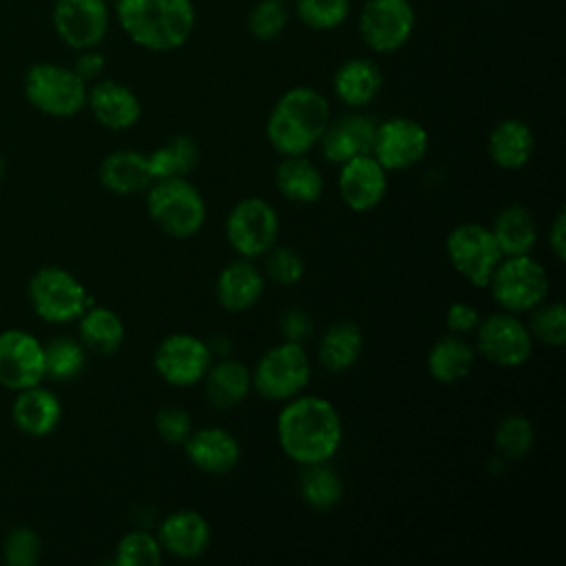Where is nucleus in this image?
Masks as SVG:
<instances>
[{
    "instance_id": "1",
    "label": "nucleus",
    "mask_w": 566,
    "mask_h": 566,
    "mask_svg": "<svg viewBox=\"0 0 566 566\" xmlns=\"http://www.w3.org/2000/svg\"><path fill=\"white\" fill-rule=\"evenodd\" d=\"M276 436L283 453L303 464L327 462L340 447L343 422L336 407L318 396H294L279 418Z\"/></svg>"
},
{
    "instance_id": "2",
    "label": "nucleus",
    "mask_w": 566,
    "mask_h": 566,
    "mask_svg": "<svg viewBox=\"0 0 566 566\" xmlns=\"http://www.w3.org/2000/svg\"><path fill=\"white\" fill-rule=\"evenodd\" d=\"M115 15L135 44L155 53L184 46L197 24L192 0H117Z\"/></svg>"
},
{
    "instance_id": "3",
    "label": "nucleus",
    "mask_w": 566,
    "mask_h": 566,
    "mask_svg": "<svg viewBox=\"0 0 566 566\" xmlns=\"http://www.w3.org/2000/svg\"><path fill=\"white\" fill-rule=\"evenodd\" d=\"M329 122V104L312 86H294L285 91L272 106L265 133L274 150L283 157L305 155L312 150Z\"/></svg>"
},
{
    "instance_id": "4",
    "label": "nucleus",
    "mask_w": 566,
    "mask_h": 566,
    "mask_svg": "<svg viewBox=\"0 0 566 566\" xmlns=\"http://www.w3.org/2000/svg\"><path fill=\"white\" fill-rule=\"evenodd\" d=\"M146 192L148 214L164 234L188 239L201 230L206 221V203L197 186L186 177L157 179Z\"/></svg>"
},
{
    "instance_id": "5",
    "label": "nucleus",
    "mask_w": 566,
    "mask_h": 566,
    "mask_svg": "<svg viewBox=\"0 0 566 566\" xmlns=\"http://www.w3.org/2000/svg\"><path fill=\"white\" fill-rule=\"evenodd\" d=\"M24 95L33 108L51 117H71L86 106V82L55 62H38L24 75Z\"/></svg>"
},
{
    "instance_id": "6",
    "label": "nucleus",
    "mask_w": 566,
    "mask_h": 566,
    "mask_svg": "<svg viewBox=\"0 0 566 566\" xmlns=\"http://www.w3.org/2000/svg\"><path fill=\"white\" fill-rule=\"evenodd\" d=\"M489 287L504 312H531L548 296V274L528 254L502 256L489 279Z\"/></svg>"
},
{
    "instance_id": "7",
    "label": "nucleus",
    "mask_w": 566,
    "mask_h": 566,
    "mask_svg": "<svg viewBox=\"0 0 566 566\" xmlns=\"http://www.w3.org/2000/svg\"><path fill=\"white\" fill-rule=\"evenodd\" d=\"M310 382V358L301 343L270 347L252 371V387L268 400H290Z\"/></svg>"
},
{
    "instance_id": "8",
    "label": "nucleus",
    "mask_w": 566,
    "mask_h": 566,
    "mask_svg": "<svg viewBox=\"0 0 566 566\" xmlns=\"http://www.w3.org/2000/svg\"><path fill=\"white\" fill-rule=\"evenodd\" d=\"M29 298L35 314L49 323H69L80 318L91 305L84 285L66 270L46 265L29 281Z\"/></svg>"
},
{
    "instance_id": "9",
    "label": "nucleus",
    "mask_w": 566,
    "mask_h": 566,
    "mask_svg": "<svg viewBox=\"0 0 566 566\" xmlns=\"http://www.w3.org/2000/svg\"><path fill=\"white\" fill-rule=\"evenodd\" d=\"M447 256L458 274L478 287H486L493 270L502 261L500 245L491 228L482 223H460L444 241Z\"/></svg>"
},
{
    "instance_id": "10",
    "label": "nucleus",
    "mask_w": 566,
    "mask_h": 566,
    "mask_svg": "<svg viewBox=\"0 0 566 566\" xmlns=\"http://www.w3.org/2000/svg\"><path fill=\"white\" fill-rule=\"evenodd\" d=\"M279 234V214L265 199H241L226 219V239L245 259L265 254Z\"/></svg>"
},
{
    "instance_id": "11",
    "label": "nucleus",
    "mask_w": 566,
    "mask_h": 566,
    "mask_svg": "<svg viewBox=\"0 0 566 566\" xmlns=\"http://www.w3.org/2000/svg\"><path fill=\"white\" fill-rule=\"evenodd\" d=\"M416 27L409 0H367L358 15V31L376 53H394L407 44Z\"/></svg>"
},
{
    "instance_id": "12",
    "label": "nucleus",
    "mask_w": 566,
    "mask_h": 566,
    "mask_svg": "<svg viewBox=\"0 0 566 566\" xmlns=\"http://www.w3.org/2000/svg\"><path fill=\"white\" fill-rule=\"evenodd\" d=\"M478 352L493 365L517 367L533 352L528 327L511 312H497L478 323Z\"/></svg>"
},
{
    "instance_id": "13",
    "label": "nucleus",
    "mask_w": 566,
    "mask_h": 566,
    "mask_svg": "<svg viewBox=\"0 0 566 566\" xmlns=\"http://www.w3.org/2000/svg\"><path fill=\"white\" fill-rule=\"evenodd\" d=\"M210 363L212 349L192 334H170L153 354L155 371L175 387H190L203 380Z\"/></svg>"
},
{
    "instance_id": "14",
    "label": "nucleus",
    "mask_w": 566,
    "mask_h": 566,
    "mask_svg": "<svg viewBox=\"0 0 566 566\" xmlns=\"http://www.w3.org/2000/svg\"><path fill=\"white\" fill-rule=\"evenodd\" d=\"M429 148L424 126L411 117H389L376 124L371 155L385 170H405L416 166Z\"/></svg>"
},
{
    "instance_id": "15",
    "label": "nucleus",
    "mask_w": 566,
    "mask_h": 566,
    "mask_svg": "<svg viewBox=\"0 0 566 566\" xmlns=\"http://www.w3.org/2000/svg\"><path fill=\"white\" fill-rule=\"evenodd\" d=\"M108 0H55L53 29L57 38L77 51L97 46L108 31Z\"/></svg>"
},
{
    "instance_id": "16",
    "label": "nucleus",
    "mask_w": 566,
    "mask_h": 566,
    "mask_svg": "<svg viewBox=\"0 0 566 566\" xmlns=\"http://www.w3.org/2000/svg\"><path fill=\"white\" fill-rule=\"evenodd\" d=\"M44 378V345L24 329L0 332V385L27 389Z\"/></svg>"
},
{
    "instance_id": "17",
    "label": "nucleus",
    "mask_w": 566,
    "mask_h": 566,
    "mask_svg": "<svg viewBox=\"0 0 566 566\" xmlns=\"http://www.w3.org/2000/svg\"><path fill=\"white\" fill-rule=\"evenodd\" d=\"M338 192L347 208L354 212H367L376 208L387 192V170L371 153L347 159L340 164Z\"/></svg>"
},
{
    "instance_id": "18",
    "label": "nucleus",
    "mask_w": 566,
    "mask_h": 566,
    "mask_svg": "<svg viewBox=\"0 0 566 566\" xmlns=\"http://www.w3.org/2000/svg\"><path fill=\"white\" fill-rule=\"evenodd\" d=\"M376 122L365 113H345L334 122H327L318 144L321 153L332 164H345L347 159L369 155L374 146Z\"/></svg>"
},
{
    "instance_id": "19",
    "label": "nucleus",
    "mask_w": 566,
    "mask_h": 566,
    "mask_svg": "<svg viewBox=\"0 0 566 566\" xmlns=\"http://www.w3.org/2000/svg\"><path fill=\"white\" fill-rule=\"evenodd\" d=\"M86 104L93 117L111 130H126L135 126L142 117L139 97L126 84H119L115 80H102L91 86Z\"/></svg>"
},
{
    "instance_id": "20",
    "label": "nucleus",
    "mask_w": 566,
    "mask_h": 566,
    "mask_svg": "<svg viewBox=\"0 0 566 566\" xmlns=\"http://www.w3.org/2000/svg\"><path fill=\"white\" fill-rule=\"evenodd\" d=\"M184 449L192 467L212 475H221L234 469L241 455L237 438L230 431L217 427H203L192 431L186 438Z\"/></svg>"
},
{
    "instance_id": "21",
    "label": "nucleus",
    "mask_w": 566,
    "mask_h": 566,
    "mask_svg": "<svg viewBox=\"0 0 566 566\" xmlns=\"http://www.w3.org/2000/svg\"><path fill=\"white\" fill-rule=\"evenodd\" d=\"M157 539L161 548L175 557H199L210 544V526L197 511H175L159 524Z\"/></svg>"
},
{
    "instance_id": "22",
    "label": "nucleus",
    "mask_w": 566,
    "mask_h": 566,
    "mask_svg": "<svg viewBox=\"0 0 566 566\" xmlns=\"http://www.w3.org/2000/svg\"><path fill=\"white\" fill-rule=\"evenodd\" d=\"M332 86L343 104L352 108H363L371 104L380 93L382 73L378 64L369 57H352L334 71Z\"/></svg>"
},
{
    "instance_id": "23",
    "label": "nucleus",
    "mask_w": 566,
    "mask_h": 566,
    "mask_svg": "<svg viewBox=\"0 0 566 566\" xmlns=\"http://www.w3.org/2000/svg\"><path fill=\"white\" fill-rule=\"evenodd\" d=\"M11 416L22 433L40 438L49 436L57 427L62 418V405L53 391L33 385L18 391Z\"/></svg>"
},
{
    "instance_id": "24",
    "label": "nucleus",
    "mask_w": 566,
    "mask_h": 566,
    "mask_svg": "<svg viewBox=\"0 0 566 566\" xmlns=\"http://www.w3.org/2000/svg\"><path fill=\"white\" fill-rule=\"evenodd\" d=\"M99 181L115 195H139L146 192L155 181L148 155L139 150H115L99 164Z\"/></svg>"
},
{
    "instance_id": "25",
    "label": "nucleus",
    "mask_w": 566,
    "mask_h": 566,
    "mask_svg": "<svg viewBox=\"0 0 566 566\" xmlns=\"http://www.w3.org/2000/svg\"><path fill=\"white\" fill-rule=\"evenodd\" d=\"M486 148L495 166L504 170H517L528 164L535 148V137L526 122L509 117L493 126Z\"/></svg>"
},
{
    "instance_id": "26",
    "label": "nucleus",
    "mask_w": 566,
    "mask_h": 566,
    "mask_svg": "<svg viewBox=\"0 0 566 566\" xmlns=\"http://www.w3.org/2000/svg\"><path fill=\"white\" fill-rule=\"evenodd\" d=\"M265 290L263 274L250 261H232L217 276V301L230 312L252 307Z\"/></svg>"
},
{
    "instance_id": "27",
    "label": "nucleus",
    "mask_w": 566,
    "mask_h": 566,
    "mask_svg": "<svg viewBox=\"0 0 566 566\" xmlns=\"http://www.w3.org/2000/svg\"><path fill=\"white\" fill-rule=\"evenodd\" d=\"M206 398L212 407L226 411L245 400L252 389V371L239 360L210 363L206 376Z\"/></svg>"
},
{
    "instance_id": "28",
    "label": "nucleus",
    "mask_w": 566,
    "mask_h": 566,
    "mask_svg": "<svg viewBox=\"0 0 566 566\" xmlns=\"http://www.w3.org/2000/svg\"><path fill=\"white\" fill-rule=\"evenodd\" d=\"M279 192L294 203H314L323 195V175L305 155H287L274 172Z\"/></svg>"
},
{
    "instance_id": "29",
    "label": "nucleus",
    "mask_w": 566,
    "mask_h": 566,
    "mask_svg": "<svg viewBox=\"0 0 566 566\" xmlns=\"http://www.w3.org/2000/svg\"><path fill=\"white\" fill-rule=\"evenodd\" d=\"M491 232L500 245L502 256L528 254L537 239V228L528 208L513 203L502 208L491 226Z\"/></svg>"
},
{
    "instance_id": "30",
    "label": "nucleus",
    "mask_w": 566,
    "mask_h": 566,
    "mask_svg": "<svg viewBox=\"0 0 566 566\" xmlns=\"http://www.w3.org/2000/svg\"><path fill=\"white\" fill-rule=\"evenodd\" d=\"M473 363L475 352L460 334L438 338L427 356V369L431 378L442 385L462 380L471 371Z\"/></svg>"
},
{
    "instance_id": "31",
    "label": "nucleus",
    "mask_w": 566,
    "mask_h": 566,
    "mask_svg": "<svg viewBox=\"0 0 566 566\" xmlns=\"http://www.w3.org/2000/svg\"><path fill=\"white\" fill-rule=\"evenodd\" d=\"M363 352V332L352 321L329 325L318 340V360L327 371L349 369Z\"/></svg>"
},
{
    "instance_id": "32",
    "label": "nucleus",
    "mask_w": 566,
    "mask_h": 566,
    "mask_svg": "<svg viewBox=\"0 0 566 566\" xmlns=\"http://www.w3.org/2000/svg\"><path fill=\"white\" fill-rule=\"evenodd\" d=\"M82 345L97 354H115L124 343V323L108 307H86L80 316Z\"/></svg>"
},
{
    "instance_id": "33",
    "label": "nucleus",
    "mask_w": 566,
    "mask_h": 566,
    "mask_svg": "<svg viewBox=\"0 0 566 566\" xmlns=\"http://www.w3.org/2000/svg\"><path fill=\"white\" fill-rule=\"evenodd\" d=\"M199 161V146L190 135H175L164 146L155 148L148 155V166L153 179L186 177L195 170Z\"/></svg>"
},
{
    "instance_id": "34",
    "label": "nucleus",
    "mask_w": 566,
    "mask_h": 566,
    "mask_svg": "<svg viewBox=\"0 0 566 566\" xmlns=\"http://www.w3.org/2000/svg\"><path fill=\"white\" fill-rule=\"evenodd\" d=\"M298 493L303 502L314 511H329L338 504L343 495V482L338 473L327 467V462L303 464V473L298 480Z\"/></svg>"
},
{
    "instance_id": "35",
    "label": "nucleus",
    "mask_w": 566,
    "mask_h": 566,
    "mask_svg": "<svg viewBox=\"0 0 566 566\" xmlns=\"http://www.w3.org/2000/svg\"><path fill=\"white\" fill-rule=\"evenodd\" d=\"M86 363L84 345L69 336H57L44 345V376L53 380L75 378Z\"/></svg>"
},
{
    "instance_id": "36",
    "label": "nucleus",
    "mask_w": 566,
    "mask_h": 566,
    "mask_svg": "<svg viewBox=\"0 0 566 566\" xmlns=\"http://www.w3.org/2000/svg\"><path fill=\"white\" fill-rule=\"evenodd\" d=\"M493 440H495V449H497L500 458L520 460L531 451V447L535 442V429L528 418L511 413L500 420Z\"/></svg>"
},
{
    "instance_id": "37",
    "label": "nucleus",
    "mask_w": 566,
    "mask_h": 566,
    "mask_svg": "<svg viewBox=\"0 0 566 566\" xmlns=\"http://www.w3.org/2000/svg\"><path fill=\"white\" fill-rule=\"evenodd\" d=\"M164 548L159 539L148 531L126 533L115 548L117 566H157L161 564Z\"/></svg>"
},
{
    "instance_id": "38",
    "label": "nucleus",
    "mask_w": 566,
    "mask_h": 566,
    "mask_svg": "<svg viewBox=\"0 0 566 566\" xmlns=\"http://www.w3.org/2000/svg\"><path fill=\"white\" fill-rule=\"evenodd\" d=\"M533 318L526 325L531 336L544 345L562 347L566 343V310L562 301H542L531 310Z\"/></svg>"
},
{
    "instance_id": "39",
    "label": "nucleus",
    "mask_w": 566,
    "mask_h": 566,
    "mask_svg": "<svg viewBox=\"0 0 566 566\" xmlns=\"http://www.w3.org/2000/svg\"><path fill=\"white\" fill-rule=\"evenodd\" d=\"M296 15L314 31H332L349 15V0H296Z\"/></svg>"
},
{
    "instance_id": "40",
    "label": "nucleus",
    "mask_w": 566,
    "mask_h": 566,
    "mask_svg": "<svg viewBox=\"0 0 566 566\" xmlns=\"http://www.w3.org/2000/svg\"><path fill=\"white\" fill-rule=\"evenodd\" d=\"M287 24V9L281 0H259L248 15V31L256 40H274Z\"/></svg>"
},
{
    "instance_id": "41",
    "label": "nucleus",
    "mask_w": 566,
    "mask_h": 566,
    "mask_svg": "<svg viewBox=\"0 0 566 566\" xmlns=\"http://www.w3.org/2000/svg\"><path fill=\"white\" fill-rule=\"evenodd\" d=\"M305 263L298 252L283 245H272L265 252V274L279 285H294L301 281Z\"/></svg>"
},
{
    "instance_id": "42",
    "label": "nucleus",
    "mask_w": 566,
    "mask_h": 566,
    "mask_svg": "<svg viewBox=\"0 0 566 566\" xmlns=\"http://www.w3.org/2000/svg\"><path fill=\"white\" fill-rule=\"evenodd\" d=\"M40 537L27 526L13 528L4 539V562L11 566H33L40 559Z\"/></svg>"
},
{
    "instance_id": "43",
    "label": "nucleus",
    "mask_w": 566,
    "mask_h": 566,
    "mask_svg": "<svg viewBox=\"0 0 566 566\" xmlns=\"http://www.w3.org/2000/svg\"><path fill=\"white\" fill-rule=\"evenodd\" d=\"M155 429L168 444H184L192 433V418L186 409L177 405H168L157 411Z\"/></svg>"
},
{
    "instance_id": "44",
    "label": "nucleus",
    "mask_w": 566,
    "mask_h": 566,
    "mask_svg": "<svg viewBox=\"0 0 566 566\" xmlns=\"http://www.w3.org/2000/svg\"><path fill=\"white\" fill-rule=\"evenodd\" d=\"M279 327H281V334L285 336V340H292V343H303L314 332V323H312L310 314L301 307L287 310L279 321Z\"/></svg>"
},
{
    "instance_id": "45",
    "label": "nucleus",
    "mask_w": 566,
    "mask_h": 566,
    "mask_svg": "<svg viewBox=\"0 0 566 566\" xmlns=\"http://www.w3.org/2000/svg\"><path fill=\"white\" fill-rule=\"evenodd\" d=\"M447 327L451 329V334H467V332H473L480 323V312L469 305V303H451L449 310H447Z\"/></svg>"
},
{
    "instance_id": "46",
    "label": "nucleus",
    "mask_w": 566,
    "mask_h": 566,
    "mask_svg": "<svg viewBox=\"0 0 566 566\" xmlns=\"http://www.w3.org/2000/svg\"><path fill=\"white\" fill-rule=\"evenodd\" d=\"M104 64H106L104 55H102L99 51H95V46H93V49H84V51L77 55V60H75V64H73V71H75L84 82H91V80H95V77L102 75Z\"/></svg>"
},
{
    "instance_id": "47",
    "label": "nucleus",
    "mask_w": 566,
    "mask_h": 566,
    "mask_svg": "<svg viewBox=\"0 0 566 566\" xmlns=\"http://www.w3.org/2000/svg\"><path fill=\"white\" fill-rule=\"evenodd\" d=\"M548 245L551 252L555 254V259L559 263L566 261V210L559 208L553 223H551V232H548Z\"/></svg>"
},
{
    "instance_id": "48",
    "label": "nucleus",
    "mask_w": 566,
    "mask_h": 566,
    "mask_svg": "<svg viewBox=\"0 0 566 566\" xmlns=\"http://www.w3.org/2000/svg\"><path fill=\"white\" fill-rule=\"evenodd\" d=\"M2 175H4V159L0 157V177H2Z\"/></svg>"
},
{
    "instance_id": "49",
    "label": "nucleus",
    "mask_w": 566,
    "mask_h": 566,
    "mask_svg": "<svg viewBox=\"0 0 566 566\" xmlns=\"http://www.w3.org/2000/svg\"><path fill=\"white\" fill-rule=\"evenodd\" d=\"M111 2H117V0H111Z\"/></svg>"
}]
</instances>
